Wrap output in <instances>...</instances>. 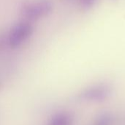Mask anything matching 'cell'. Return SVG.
Masks as SVG:
<instances>
[{
	"label": "cell",
	"mask_w": 125,
	"mask_h": 125,
	"mask_svg": "<svg viewBox=\"0 0 125 125\" xmlns=\"http://www.w3.org/2000/svg\"><path fill=\"white\" fill-rule=\"evenodd\" d=\"M47 125H73V118L66 112H60L53 115Z\"/></svg>",
	"instance_id": "277c9868"
},
{
	"label": "cell",
	"mask_w": 125,
	"mask_h": 125,
	"mask_svg": "<svg viewBox=\"0 0 125 125\" xmlns=\"http://www.w3.org/2000/svg\"><path fill=\"white\" fill-rule=\"evenodd\" d=\"M114 116L109 112H103L97 116L92 125H113Z\"/></svg>",
	"instance_id": "5b68a950"
},
{
	"label": "cell",
	"mask_w": 125,
	"mask_h": 125,
	"mask_svg": "<svg viewBox=\"0 0 125 125\" xmlns=\"http://www.w3.org/2000/svg\"><path fill=\"white\" fill-rule=\"evenodd\" d=\"M53 5L49 0H34L25 2L21 7V13L30 21L48 16L52 12Z\"/></svg>",
	"instance_id": "7a4b0ae2"
},
{
	"label": "cell",
	"mask_w": 125,
	"mask_h": 125,
	"mask_svg": "<svg viewBox=\"0 0 125 125\" xmlns=\"http://www.w3.org/2000/svg\"><path fill=\"white\" fill-rule=\"evenodd\" d=\"M1 82H0V88H1Z\"/></svg>",
	"instance_id": "52a82bcc"
},
{
	"label": "cell",
	"mask_w": 125,
	"mask_h": 125,
	"mask_svg": "<svg viewBox=\"0 0 125 125\" xmlns=\"http://www.w3.org/2000/svg\"><path fill=\"white\" fill-rule=\"evenodd\" d=\"M97 0H78L80 5L84 9H89L92 7Z\"/></svg>",
	"instance_id": "8992f818"
},
{
	"label": "cell",
	"mask_w": 125,
	"mask_h": 125,
	"mask_svg": "<svg viewBox=\"0 0 125 125\" xmlns=\"http://www.w3.org/2000/svg\"><path fill=\"white\" fill-rule=\"evenodd\" d=\"M34 26L31 21L24 19L16 22L10 29L7 41L9 46L16 49L21 46L32 35Z\"/></svg>",
	"instance_id": "6da1fadb"
},
{
	"label": "cell",
	"mask_w": 125,
	"mask_h": 125,
	"mask_svg": "<svg viewBox=\"0 0 125 125\" xmlns=\"http://www.w3.org/2000/svg\"><path fill=\"white\" fill-rule=\"evenodd\" d=\"M114 1H116V0H114Z\"/></svg>",
	"instance_id": "ba28073f"
},
{
	"label": "cell",
	"mask_w": 125,
	"mask_h": 125,
	"mask_svg": "<svg viewBox=\"0 0 125 125\" xmlns=\"http://www.w3.org/2000/svg\"><path fill=\"white\" fill-rule=\"evenodd\" d=\"M113 94L111 85L105 83H99L91 85L83 90L78 95L81 101L100 103L109 99Z\"/></svg>",
	"instance_id": "3957f363"
}]
</instances>
